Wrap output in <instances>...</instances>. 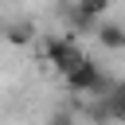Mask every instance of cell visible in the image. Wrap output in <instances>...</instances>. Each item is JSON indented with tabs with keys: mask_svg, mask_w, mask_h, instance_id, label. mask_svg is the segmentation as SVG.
I'll return each instance as SVG.
<instances>
[{
	"mask_svg": "<svg viewBox=\"0 0 125 125\" xmlns=\"http://www.w3.org/2000/svg\"><path fill=\"white\" fill-rule=\"evenodd\" d=\"M105 105H109V113H113V125H125V78L109 82V90H105Z\"/></svg>",
	"mask_w": 125,
	"mask_h": 125,
	"instance_id": "obj_4",
	"label": "cell"
},
{
	"mask_svg": "<svg viewBox=\"0 0 125 125\" xmlns=\"http://www.w3.org/2000/svg\"><path fill=\"white\" fill-rule=\"evenodd\" d=\"M62 86H66L70 94L94 98V94H105V90H109V78H105L102 62H94V59L86 55V59H82L74 70H66V74H62Z\"/></svg>",
	"mask_w": 125,
	"mask_h": 125,
	"instance_id": "obj_1",
	"label": "cell"
},
{
	"mask_svg": "<svg viewBox=\"0 0 125 125\" xmlns=\"http://www.w3.org/2000/svg\"><path fill=\"white\" fill-rule=\"evenodd\" d=\"M43 59H47V66L62 78V74L74 70L86 55H82V47L74 43V35L66 31V35H47V39H43Z\"/></svg>",
	"mask_w": 125,
	"mask_h": 125,
	"instance_id": "obj_2",
	"label": "cell"
},
{
	"mask_svg": "<svg viewBox=\"0 0 125 125\" xmlns=\"http://www.w3.org/2000/svg\"><path fill=\"white\" fill-rule=\"evenodd\" d=\"M4 39L16 43V47H31V43H35V27H31L27 20H12V23L4 27Z\"/></svg>",
	"mask_w": 125,
	"mask_h": 125,
	"instance_id": "obj_5",
	"label": "cell"
},
{
	"mask_svg": "<svg viewBox=\"0 0 125 125\" xmlns=\"http://www.w3.org/2000/svg\"><path fill=\"white\" fill-rule=\"evenodd\" d=\"M43 125H78V117H74V113H70V109H51V113H47V121H43Z\"/></svg>",
	"mask_w": 125,
	"mask_h": 125,
	"instance_id": "obj_6",
	"label": "cell"
},
{
	"mask_svg": "<svg viewBox=\"0 0 125 125\" xmlns=\"http://www.w3.org/2000/svg\"><path fill=\"white\" fill-rule=\"evenodd\" d=\"M94 39L109 51V55H121L125 51V23H113V20H98V27H94Z\"/></svg>",
	"mask_w": 125,
	"mask_h": 125,
	"instance_id": "obj_3",
	"label": "cell"
}]
</instances>
